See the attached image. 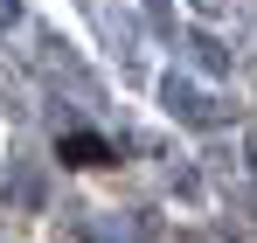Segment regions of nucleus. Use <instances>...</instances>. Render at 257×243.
I'll list each match as a JSON object with an SVG mask.
<instances>
[{
	"label": "nucleus",
	"instance_id": "1",
	"mask_svg": "<svg viewBox=\"0 0 257 243\" xmlns=\"http://www.w3.org/2000/svg\"><path fill=\"white\" fill-rule=\"evenodd\" d=\"M56 153H63L70 167H111V160H118V153H111L104 139H90V132H70V139H63Z\"/></svg>",
	"mask_w": 257,
	"mask_h": 243
}]
</instances>
